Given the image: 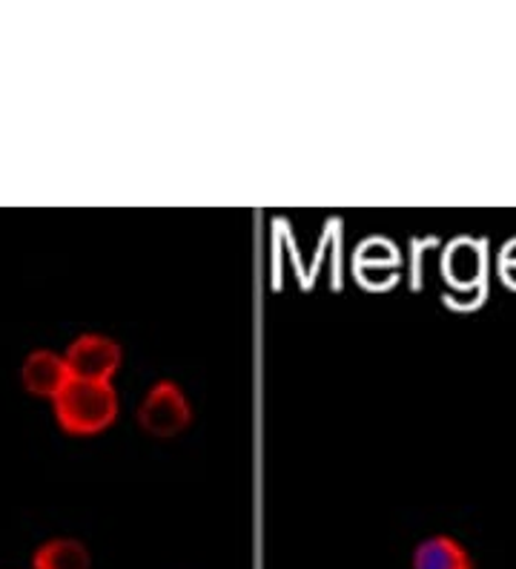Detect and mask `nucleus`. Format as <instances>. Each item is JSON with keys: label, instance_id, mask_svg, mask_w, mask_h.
<instances>
[{"label": "nucleus", "instance_id": "423d86ee", "mask_svg": "<svg viewBox=\"0 0 516 569\" xmlns=\"http://www.w3.org/2000/svg\"><path fill=\"white\" fill-rule=\"evenodd\" d=\"M32 569H92V556L75 538H52L34 549Z\"/></svg>", "mask_w": 516, "mask_h": 569}, {"label": "nucleus", "instance_id": "f03ea898", "mask_svg": "<svg viewBox=\"0 0 516 569\" xmlns=\"http://www.w3.org/2000/svg\"><path fill=\"white\" fill-rule=\"evenodd\" d=\"M135 420L152 440H172L193 423V403L175 380H155L138 403Z\"/></svg>", "mask_w": 516, "mask_h": 569}, {"label": "nucleus", "instance_id": "20e7f679", "mask_svg": "<svg viewBox=\"0 0 516 569\" xmlns=\"http://www.w3.org/2000/svg\"><path fill=\"white\" fill-rule=\"evenodd\" d=\"M69 380H72V371H69L67 357L52 351V348H38L21 366L23 389L32 397H41V400H55L67 389Z\"/></svg>", "mask_w": 516, "mask_h": 569}, {"label": "nucleus", "instance_id": "7ed1b4c3", "mask_svg": "<svg viewBox=\"0 0 516 569\" xmlns=\"http://www.w3.org/2000/svg\"><path fill=\"white\" fill-rule=\"evenodd\" d=\"M72 371V380H92V382H112L124 366V348L121 342L107 337V333H81L69 342L63 351Z\"/></svg>", "mask_w": 516, "mask_h": 569}, {"label": "nucleus", "instance_id": "39448f33", "mask_svg": "<svg viewBox=\"0 0 516 569\" xmlns=\"http://www.w3.org/2000/svg\"><path fill=\"white\" fill-rule=\"evenodd\" d=\"M413 569H476L474 556L454 535H431L413 549Z\"/></svg>", "mask_w": 516, "mask_h": 569}, {"label": "nucleus", "instance_id": "f257e3e1", "mask_svg": "<svg viewBox=\"0 0 516 569\" xmlns=\"http://www.w3.org/2000/svg\"><path fill=\"white\" fill-rule=\"evenodd\" d=\"M55 420L72 438H95L112 429L121 411V400L112 382L69 380L67 389L52 400Z\"/></svg>", "mask_w": 516, "mask_h": 569}]
</instances>
